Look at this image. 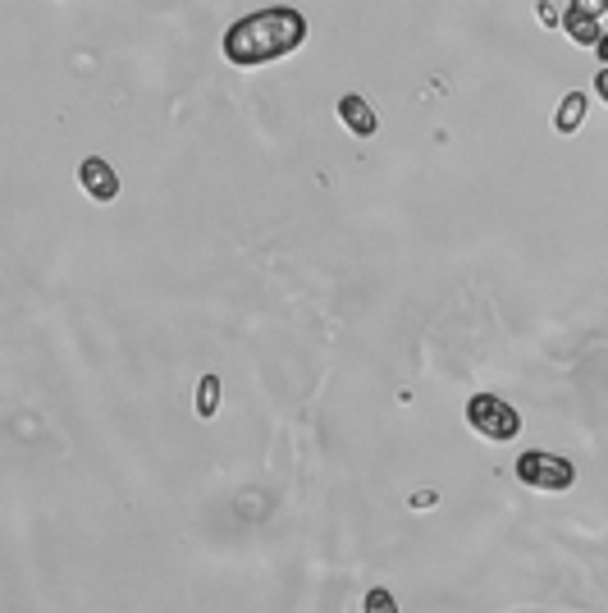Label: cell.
I'll list each match as a JSON object with an SVG mask.
<instances>
[{
  "mask_svg": "<svg viewBox=\"0 0 608 613\" xmlns=\"http://www.w3.org/2000/svg\"><path fill=\"white\" fill-rule=\"evenodd\" d=\"M362 613H398V600L385 591V586H375V591H366V600H362Z\"/></svg>",
  "mask_w": 608,
  "mask_h": 613,
  "instance_id": "ba28073f",
  "label": "cell"
},
{
  "mask_svg": "<svg viewBox=\"0 0 608 613\" xmlns=\"http://www.w3.org/2000/svg\"><path fill=\"white\" fill-rule=\"evenodd\" d=\"M595 92L608 101V69H599V73H595Z\"/></svg>",
  "mask_w": 608,
  "mask_h": 613,
  "instance_id": "8fae6325",
  "label": "cell"
},
{
  "mask_svg": "<svg viewBox=\"0 0 608 613\" xmlns=\"http://www.w3.org/2000/svg\"><path fill=\"white\" fill-rule=\"evenodd\" d=\"M568 14H576V19H604L608 14V0H572Z\"/></svg>",
  "mask_w": 608,
  "mask_h": 613,
  "instance_id": "9c48e42d",
  "label": "cell"
},
{
  "mask_svg": "<svg viewBox=\"0 0 608 613\" xmlns=\"http://www.w3.org/2000/svg\"><path fill=\"white\" fill-rule=\"evenodd\" d=\"M517 481L530 485V490H545V495H568L576 485V467L568 463L563 453L530 449V453L517 458Z\"/></svg>",
  "mask_w": 608,
  "mask_h": 613,
  "instance_id": "7a4b0ae2",
  "label": "cell"
},
{
  "mask_svg": "<svg viewBox=\"0 0 608 613\" xmlns=\"http://www.w3.org/2000/svg\"><path fill=\"white\" fill-rule=\"evenodd\" d=\"M339 119L348 124V134H358V138H371V134L379 129V119H375V111H371V101L358 96V92L339 96Z\"/></svg>",
  "mask_w": 608,
  "mask_h": 613,
  "instance_id": "5b68a950",
  "label": "cell"
},
{
  "mask_svg": "<svg viewBox=\"0 0 608 613\" xmlns=\"http://www.w3.org/2000/svg\"><path fill=\"white\" fill-rule=\"evenodd\" d=\"M79 184L92 201H115L119 197V174L110 170V161H101V157H87L79 165Z\"/></svg>",
  "mask_w": 608,
  "mask_h": 613,
  "instance_id": "277c9868",
  "label": "cell"
},
{
  "mask_svg": "<svg viewBox=\"0 0 608 613\" xmlns=\"http://www.w3.org/2000/svg\"><path fill=\"white\" fill-rule=\"evenodd\" d=\"M595 50H599V60H604V69H608V33L599 37V46H595Z\"/></svg>",
  "mask_w": 608,
  "mask_h": 613,
  "instance_id": "7c38bea8",
  "label": "cell"
},
{
  "mask_svg": "<svg viewBox=\"0 0 608 613\" xmlns=\"http://www.w3.org/2000/svg\"><path fill=\"white\" fill-rule=\"evenodd\" d=\"M467 426L476 430V436L494 440V444L517 440V436H522V417H517V407H513V403H503L499 394H476V398L467 403Z\"/></svg>",
  "mask_w": 608,
  "mask_h": 613,
  "instance_id": "3957f363",
  "label": "cell"
},
{
  "mask_svg": "<svg viewBox=\"0 0 608 613\" xmlns=\"http://www.w3.org/2000/svg\"><path fill=\"white\" fill-rule=\"evenodd\" d=\"M536 14H540V23H545V28H559V23H563V14L553 10L549 0H540V5H536Z\"/></svg>",
  "mask_w": 608,
  "mask_h": 613,
  "instance_id": "30bf717a",
  "label": "cell"
},
{
  "mask_svg": "<svg viewBox=\"0 0 608 613\" xmlns=\"http://www.w3.org/2000/svg\"><path fill=\"white\" fill-rule=\"evenodd\" d=\"M302 42H307V19H302L297 10H289V5H270V10L243 14L238 23H230L220 50H224V60L230 65L257 69V65L293 56Z\"/></svg>",
  "mask_w": 608,
  "mask_h": 613,
  "instance_id": "6da1fadb",
  "label": "cell"
},
{
  "mask_svg": "<svg viewBox=\"0 0 608 613\" xmlns=\"http://www.w3.org/2000/svg\"><path fill=\"white\" fill-rule=\"evenodd\" d=\"M215 407H220V375H201V385H197V417L211 421Z\"/></svg>",
  "mask_w": 608,
  "mask_h": 613,
  "instance_id": "52a82bcc",
  "label": "cell"
},
{
  "mask_svg": "<svg viewBox=\"0 0 608 613\" xmlns=\"http://www.w3.org/2000/svg\"><path fill=\"white\" fill-rule=\"evenodd\" d=\"M581 124H586V92H568L563 106H559V119H553V129H559L563 138H572Z\"/></svg>",
  "mask_w": 608,
  "mask_h": 613,
  "instance_id": "8992f818",
  "label": "cell"
}]
</instances>
